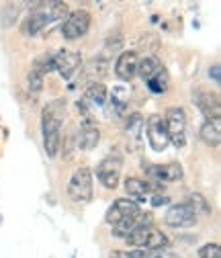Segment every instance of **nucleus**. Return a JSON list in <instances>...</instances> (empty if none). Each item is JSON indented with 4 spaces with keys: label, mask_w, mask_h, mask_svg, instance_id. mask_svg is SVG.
Masks as SVG:
<instances>
[{
    "label": "nucleus",
    "mask_w": 221,
    "mask_h": 258,
    "mask_svg": "<svg viewBox=\"0 0 221 258\" xmlns=\"http://www.w3.org/2000/svg\"><path fill=\"white\" fill-rule=\"evenodd\" d=\"M105 221L113 228V234L119 238H127L137 225L152 223V217L145 215L139 205L131 199H117L105 213Z\"/></svg>",
    "instance_id": "obj_1"
},
{
    "label": "nucleus",
    "mask_w": 221,
    "mask_h": 258,
    "mask_svg": "<svg viewBox=\"0 0 221 258\" xmlns=\"http://www.w3.org/2000/svg\"><path fill=\"white\" fill-rule=\"evenodd\" d=\"M66 119V101L55 99L51 101L41 115V132H43V148L47 158H55L61 148V125Z\"/></svg>",
    "instance_id": "obj_2"
},
{
    "label": "nucleus",
    "mask_w": 221,
    "mask_h": 258,
    "mask_svg": "<svg viewBox=\"0 0 221 258\" xmlns=\"http://www.w3.org/2000/svg\"><path fill=\"white\" fill-rule=\"evenodd\" d=\"M125 242H127L129 246H135L139 250H148V252H156V250H162L170 244L168 236L160 230L156 228L154 223H143V225H137V228L125 238Z\"/></svg>",
    "instance_id": "obj_3"
},
{
    "label": "nucleus",
    "mask_w": 221,
    "mask_h": 258,
    "mask_svg": "<svg viewBox=\"0 0 221 258\" xmlns=\"http://www.w3.org/2000/svg\"><path fill=\"white\" fill-rule=\"evenodd\" d=\"M68 197L74 203H88L92 199V170L80 166L74 170L68 182Z\"/></svg>",
    "instance_id": "obj_4"
},
{
    "label": "nucleus",
    "mask_w": 221,
    "mask_h": 258,
    "mask_svg": "<svg viewBox=\"0 0 221 258\" xmlns=\"http://www.w3.org/2000/svg\"><path fill=\"white\" fill-rule=\"evenodd\" d=\"M168 142L176 148H182L186 142V113L182 107H170L164 117Z\"/></svg>",
    "instance_id": "obj_5"
},
{
    "label": "nucleus",
    "mask_w": 221,
    "mask_h": 258,
    "mask_svg": "<svg viewBox=\"0 0 221 258\" xmlns=\"http://www.w3.org/2000/svg\"><path fill=\"white\" fill-rule=\"evenodd\" d=\"M92 25V17L86 9H78V11H72L68 13L64 25H61V35L66 39L74 41V39H80L88 33V29Z\"/></svg>",
    "instance_id": "obj_6"
},
{
    "label": "nucleus",
    "mask_w": 221,
    "mask_h": 258,
    "mask_svg": "<svg viewBox=\"0 0 221 258\" xmlns=\"http://www.w3.org/2000/svg\"><path fill=\"white\" fill-rule=\"evenodd\" d=\"M121 168H123V158L119 154L105 156L101 160V164L97 166V178L107 188H117L119 178H121Z\"/></svg>",
    "instance_id": "obj_7"
},
{
    "label": "nucleus",
    "mask_w": 221,
    "mask_h": 258,
    "mask_svg": "<svg viewBox=\"0 0 221 258\" xmlns=\"http://www.w3.org/2000/svg\"><path fill=\"white\" fill-rule=\"evenodd\" d=\"M197 213L193 211V207L188 205L186 201L184 203H174L168 207L166 215H164V221L170 228H178V230H184V228H193L197 225Z\"/></svg>",
    "instance_id": "obj_8"
},
{
    "label": "nucleus",
    "mask_w": 221,
    "mask_h": 258,
    "mask_svg": "<svg viewBox=\"0 0 221 258\" xmlns=\"http://www.w3.org/2000/svg\"><path fill=\"white\" fill-rule=\"evenodd\" d=\"M145 136L154 152H164L168 148V134L162 115H150L145 121Z\"/></svg>",
    "instance_id": "obj_9"
},
{
    "label": "nucleus",
    "mask_w": 221,
    "mask_h": 258,
    "mask_svg": "<svg viewBox=\"0 0 221 258\" xmlns=\"http://www.w3.org/2000/svg\"><path fill=\"white\" fill-rule=\"evenodd\" d=\"M193 103L201 109V113L205 115V121H219L221 117V103H219V96L211 90H195L193 92Z\"/></svg>",
    "instance_id": "obj_10"
},
{
    "label": "nucleus",
    "mask_w": 221,
    "mask_h": 258,
    "mask_svg": "<svg viewBox=\"0 0 221 258\" xmlns=\"http://www.w3.org/2000/svg\"><path fill=\"white\" fill-rule=\"evenodd\" d=\"M82 55L72 49H61L53 55V70H57L64 78H72V74L80 68Z\"/></svg>",
    "instance_id": "obj_11"
},
{
    "label": "nucleus",
    "mask_w": 221,
    "mask_h": 258,
    "mask_svg": "<svg viewBox=\"0 0 221 258\" xmlns=\"http://www.w3.org/2000/svg\"><path fill=\"white\" fill-rule=\"evenodd\" d=\"M99 140H101V132H99V125L92 117H86L82 123H80V129H78V148L80 150H94L99 146Z\"/></svg>",
    "instance_id": "obj_12"
},
{
    "label": "nucleus",
    "mask_w": 221,
    "mask_h": 258,
    "mask_svg": "<svg viewBox=\"0 0 221 258\" xmlns=\"http://www.w3.org/2000/svg\"><path fill=\"white\" fill-rule=\"evenodd\" d=\"M137 53L135 51H123L117 59H115V76L123 82H131L137 74Z\"/></svg>",
    "instance_id": "obj_13"
},
{
    "label": "nucleus",
    "mask_w": 221,
    "mask_h": 258,
    "mask_svg": "<svg viewBox=\"0 0 221 258\" xmlns=\"http://www.w3.org/2000/svg\"><path fill=\"white\" fill-rule=\"evenodd\" d=\"M125 190H127V195L135 201H145L150 192H162L164 188L160 184H154V182H148L143 178H137V176H131L125 180Z\"/></svg>",
    "instance_id": "obj_14"
},
{
    "label": "nucleus",
    "mask_w": 221,
    "mask_h": 258,
    "mask_svg": "<svg viewBox=\"0 0 221 258\" xmlns=\"http://www.w3.org/2000/svg\"><path fill=\"white\" fill-rule=\"evenodd\" d=\"M145 172L156 178L158 182H176L182 178V166L178 162H168V164H152L145 168Z\"/></svg>",
    "instance_id": "obj_15"
},
{
    "label": "nucleus",
    "mask_w": 221,
    "mask_h": 258,
    "mask_svg": "<svg viewBox=\"0 0 221 258\" xmlns=\"http://www.w3.org/2000/svg\"><path fill=\"white\" fill-rule=\"evenodd\" d=\"M47 15H45V5H43V11H31L29 13V17L23 21V27H21V31L25 35H37V33H41V31L47 27Z\"/></svg>",
    "instance_id": "obj_16"
},
{
    "label": "nucleus",
    "mask_w": 221,
    "mask_h": 258,
    "mask_svg": "<svg viewBox=\"0 0 221 258\" xmlns=\"http://www.w3.org/2000/svg\"><path fill=\"white\" fill-rule=\"evenodd\" d=\"M201 140L207 146H213V148L219 146V142H221V125H219V121H205L203 123V127H201Z\"/></svg>",
    "instance_id": "obj_17"
},
{
    "label": "nucleus",
    "mask_w": 221,
    "mask_h": 258,
    "mask_svg": "<svg viewBox=\"0 0 221 258\" xmlns=\"http://www.w3.org/2000/svg\"><path fill=\"white\" fill-rule=\"evenodd\" d=\"M107 96H109V92H107V86L103 84V82H92V84H88V88H86V99L92 103V105H105L107 103Z\"/></svg>",
    "instance_id": "obj_18"
},
{
    "label": "nucleus",
    "mask_w": 221,
    "mask_h": 258,
    "mask_svg": "<svg viewBox=\"0 0 221 258\" xmlns=\"http://www.w3.org/2000/svg\"><path fill=\"white\" fill-rule=\"evenodd\" d=\"M145 84H148V88H150L154 94H164V92L168 90V84H170V80H168V72H166L164 68H160V70H158Z\"/></svg>",
    "instance_id": "obj_19"
},
{
    "label": "nucleus",
    "mask_w": 221,
    "mask_h": 258,
    "mask_svg": "<svg viewBox=\"0 0 221 258\" xmlns=\"http://www.w3.org/2000/svg\"><path fill=\"white\" fill-rule=\"evenodd\" d=\"M160 68H162V66H160V61H158L154 55H145L143 59L137 61V74H139L145 82H148L158 70H160Z\"/></svg>",
    "instance_id": "obj_20"
},
{
    "label": "nucleus",
    "mask_w": 221,
    "mask_h": 258,
    "mask_svg": "<svg viewBox=\"0 0 221 258\" xmlns=\"http://www.w3.org/2000/svg\"><path fill=\"white\" fill-rule=\"evenodd\" d=\"M141 129H143V119H141V115H139V113L131 115V117L127 119V125H125V134H127L133 142H137L139 136H141Z\"/></svg>",
    "instance_id": "obj_21"
},
{
    "label": "nucleus",
    "mask_w": 221,
    "mask_h": 258,
    "mask_svg": "<svg viewBox=\"0 0 221 258\" xmlns=\"http://www.w3.org/2000/svg\"><path fill=\"white\" fill-rule=\"evenodd\" d=\"M186 203L193 207V211L197 213V217H199V213H201V215H209V213H211V205L205 201L203 195H199V192H195V195H188Z\"/></svg>",
    "instance_id": "obj_22"
},
{
    "label": "nucleus",
    "mask_w": 221,
    "mask_h": 258,
    "mask_svg": "<svg viewBox=\"0 0 221 258\" xmlns=\"http://www.w3.org/2000/svg\"><path fill=\"white\" fill-rule=\"evenodd\" d=\"M27 84H29V90L31 92H41V88H43V76L39 74V72H35V70H31L29 72V76H27Z\"/></svg>",
    "instance_id": "obj_23"
},
{
    "label": "nucleus",
    "mask_w": 221,
    "mask_h": 258,
    "mask_svg": "<svg viewBox=\"0 0 221 258\" xmlns=\"http://www.w3.org/2000/svg\"><path fill=\"white\" fill-rule=\"evenodd\" d=\"M199 258H221V248L217 242H211V244H205L201 250H199Z\"/></svg>",
    "instance_id": "obj_24"
},
{
    "label": "nucleus",
    "mask_w": 221,
    "mask_h": 258,
    "mask_svg": "<svg viewBox=\"0 0 221 258\" xmlns=\"http://www.w3.org/2000/svg\"><path fill=\"white\" fill-rule=\"evenodd\" d=\"M121 43H123V37H121L119 31H115V39H113V37L107 39V49H109V51H117V49L121 47Z\"/></svg>",
    "instance_id": "obj_25"
},
{
    "label": "nucleus",
    "mask_w": 221,
    "mask_h": 258,
    "mask_svg": "<svg viewBox=\"0 0 221 258\" xmlns=\"http://www.w3.org/2000/svg\"><path fill=\"white\" fill-rule=\"evenodd\" d=\"M164 203H168V197L162 195V192H156L154 199H152V205H154V207H160V205H164Z\"/></svg>",
    "instance_id": "obj_26"
},
{
    "label": "nucleus",
    "mask_w": 221,
    "mask_h": 258,
    "mask_svg": "<svg viewBox=\"0 0 221 258\" xmlns=\"http://www.w3.org/2000/svg\"><path fill=\"white\" fill-rule=\"evenodd\" d=\"M209 74H211V78L215 82H219V63H213V68L209 70Z\"/></svg>",
    "instance_id": "obj_27"
}]
</instances>
